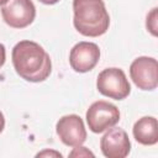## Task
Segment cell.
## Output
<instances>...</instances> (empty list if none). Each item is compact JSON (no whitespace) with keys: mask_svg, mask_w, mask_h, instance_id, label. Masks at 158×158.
<instances>
[{"mask_svg":"<svg viewBox=\"0 0 158 158\" xmlns=\"http://www.w3.org/2000/svg\"><path fill=\"white\" fill-rule=\"evenodd\" d=\"M12 64L16 73L25 80L40 83L52 72L49 54L33 41H20L12 48Z\"/></svg>","mask_w":158,"mask_h":158,"instance_id":"obj_1","label":"cell"},{"mask_svg":"<svg viewBox=\"0 0 158 158\" xmlns=\"http://www.w3.org/2000/svg\"><path fill=\"white\" fill-rule=\"evenodd\" d=\"M74 27L86 37H99L109 30L110 16L102 0H73Z\"/></svg>","mask_w":158,"mask_h":158,"instance_id":"obj_2","label":"cell"},{"mask_svg":"<svg viewBox=\"0 0 158 158\" xmlns=\"http://www.w3.org/2000/svg\"><path fill=\"white\" fill-rule=\"evenodd\" d=\"M96 88L100 94L115 100H122L131 93L126 74L120 68H106L100 72L96 79Z\"/></svg>","mask_w":158,"mask_h":158,"instance_id":"obj_3","label":"cell"},{"mask_svg":"<svg viewBox=\"0 0 158 158\" xmlns=\"http://www.w3.org/2000/svg\"><path fill=\"white\" fill-rule=\"evenodd\" d=\"M120 121L118 109L107 101L99 100L93 102L86 111V122L89 130L94 133H101Z\"/></svg>","mask_w":158,"mask_h":158,"instance_id":"obj_4","label":"cell"},{"mask_svg":"<svg viewBox=\"0 0 158 158\" xmlns=\"http://www.w3.org/2000/svg\"><path fill=\"white\" fill-rule=\"evenodd\" d=\"M1 15L10 27L23 28L33 22L36 7L32 0H9L1 6Z\"/></svg>","mask_w":158,"mask_h":158,"instance_id":"obj_5","label":"cell"},{"mask_svg":"<svg viewBox=\"0 0 158 158\" xmlns=\"http://www.w3.org/2000/svg\"><path fill=\"white\" fill-rule=\"evenodd\" d=\"M130 77L141 90H153L158 85V63L152 57H138L130 65Z\"/></svg>","mask_w":158,"mask_h":158,"instance_id":"obj_6","label":"cell"},{"mask_svg":"<svg viewBox=\"0 0 158 158\" xmlns=\"http://www.w3.org/2000/svg\"><path fill=\"white\" fill-rule=\"evenodd\" d=\"M59 139L68 147L81 146L86 139V130L84 122L78 115H65L60 117L56 125Z\"/></svg>","mask_w":158,"mask_h":158,"instance_id":"obj_7","label":"cell"},{"mask_svg":"<svg viewBox=\"0 0 158 158\" xmlns=\"http://www.w3.org/2000/svg\"><path fill=\"white\" fill-rule=\"evenodd\" d=\"M100 59V49L96 43L79 42L69 53V63L77 73H86L91 70Z\"/></svg>","mask_w":158,"mask_h":158,"instance_id":"obj_8","label":"cell"},{"mask_svg":"<svg viewBox=\"0 0 158 158\" xmlns=\"http://www.w3.org/2000/svg\"><path fill=\"white\" fill-rule=\"evenodd\" d=\"M100 148L107 158H125L131 151V142L125 130L112 126L101 137Z\"/></svg>","mask_w":158,"mask_h":158,"instance_id":"obj_9","label":"cell"},{"mask_svg":"<svg viewBox=\"0 0 158 158\" xmlns=\"http://www.w3.org/2000/svg\"><path fill=\"white\" fill-rule=\"evenodd\" d=\"M135 139L144 146H153L158 142V123L153 116H144L133 125Z\"/></svg>","mask_w":158,"mask_h":158,"instance_id":"obj_10","label":"cell"},{"mask_svg":"<svg viewBox=\"0 0 158 158\" xmlns=\"http://www.w3.org/2000/svg\"><path fill=\"white\" fill-rule=\"evenodd\" d=\"M146 26H147V30L153 36H157L158 35V9L157 7L152 9V11L147 15Z\"/></svg>","mask_w":158,"mask_h":158,"instance_id":"obj_11","label":"cell"},{"mask_svg":"<svg viewBox=\"0 0 158 158\" xmlns=\"http://www.w3.org/2000/svg\"><path fill=\"white\" fill-rule=\"evenodd\" d=\"M69 157H77V158H81V157H94V153H93L91 151H89L86 147L78 146V147H74V149L69 153Z\"/></svg>","mask_w":158,"mask_h":158,"instance_id":"obj_12","label":"cell"},{"mask_svg":"<svg viewBox=\"0 0 158 158\" xmlns=\"http://www.w3.org/2000/svg\"><path fill=\"white\" fill-rule=\"evenodd\" d=\"M48 156L49 157L51 156L52 157H59V158L62 157V154L59 152H57V151H48V149L47 151H43V152H40V153L36 154V157H48Z\"/></svg>","mask_w":158,"mask_h":158,"instance_id":"obj_13","label":"cell"},{"mask_svg":"<svg viewBox=\"0 0 158 158\" xmlns=\"http://www.w3.org/2000/svg\"><path fill=\"white\" fill-rule=\"evenodd\" d=\"M6 59V51H5V46L2 43H0V68L4 65Z\"/></svg>","mask_w":158,"mask_h":158,"instance_id":"obj_14","label":"cell"},{"mask_svg":"<svg viewBox=\"0 0 158 158\" xmlns=\"http://www.w3.org/2000/svg\"><path fill=\"white\" fill-rule=\"evenodd\" d=\"M4 127H5V117H4V115H2V112L0 111V133L2 132V130H4Z\"/></svg>","mask_w":158,"mask_h":158,"instance_id":"obj_15","label":"cell"},{"mask_svg":"<svg viewBox=\"0 0 158 158\" xmlns=\"http://www.w3.org/2000/svg\"><path fill=\"white\" fill-rule=\"evenodd\" d=\"M41 1L42 4H46V5H53V4H57L59 0H38Z\"/></svg>","mask_w":158,"mask_h":158,"instance_id":"obj_16","label":"cell"},{"mask_svg":"<svg viewBox=\"0 0 158 158\" xmlns=\"http://www.w3.org/2000/svg\"><path fill=\"white\" fill-rule=\"evenodd\" d=\"M7 1H9V0H0V5L2 6V5H5V4L7 2Z\"/></svg>","mask_w":158,"mask_h":158,"instance_id":"obj_17","label":"cell"}]
</instances>
